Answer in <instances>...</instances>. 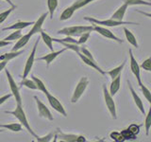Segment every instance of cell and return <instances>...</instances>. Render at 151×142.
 Masks as SVG:
<instances>
[{
  "instance_id": "1",
  "label": "cell",
  "mask_w": 151,
  "mask_h": 142,
  "mask_svg": "<svg viewBox=\"0 0 151 142\" xmlns=\"http://www.w3.org/2000/svg\"><path fill=\"white\" fill-rule=\"evenodd\" d=\"M5 113L6 114H9V115H12L13 117H15L17 120H19V122L21 123L22 126L24 128H26L27 131L29 133V134L33 136V137H36L37 135L34 133V131H33L31 129L30 127V124L28 123L27 121V116H26V113L25 111H24L23 109V105L22 104H17L15 109H14L13 111H5Z\"/></svg>"
},
{
  "instance_id": "2",
  "label": "cell",
  "mask_w": 151,
  "mask_h": 142,
  "mask_svg": "<svg viewBox=\"0 0 151 142\" xmlns=\"http://www.w3.org/2000/svg\"><path fill=\"white\" fill-rule=\"evenodd\" d=\"M92 31H93V25L92 26L77 25V26L65 27L63 28H61V30H59L58 34H63L65 36H70V37H78L84 32H92Z\"/></svg>"
},
{
  "instance_id": "3",
  "label": "cell",
  "mask_w": 151,
  "mask_h": 142,
  "mask_svg": "<svg viewBox=\"0 0 151 142\" xmlns=\"http://www.w3.org/2000/svg\"><path fill=\"white\" fill-rule=\"evenodd\" d=\"M84 20L90 22L91 24H94V25H98V26H102L106 28H115V27H119L123 25H138V23H135V22L115 21V20H112L111 18L105 19V20H98V19L93 18V17L85 16Z\"/></svg>"
},
{
  "instance_id": "4",
  "label": "cell",
  "mask_w": 151,
  "mask_h": 142,
  "mask_svg": "<svg viewBox=\"0 0 151 142\" xmlns=\"http://www.w3.org/2000/svg\"><path fill=\"white\" fill-rule=\"evenodd\" d=\"M89 84V80L87 77H81L80 80H78V83L76 86L74 93L71 97V102L72 103H77L78 101V99L82 97V95L84 94L85 90H86L87 86Z\"/></svg>"
},
{
  "instance_id": "5",
  "label": "cell",
  "mask_w": 151,
  "mask_h": 142,
  "mask_svg": "<svg viewBox=\"0 0 151 142\" xmlns=\"http://www.w3.org/2000/svg\"><path fill=\"white\" fill-rule=\"evenodd\" d=\"M102 89H103V96H104V101H105V104L108 108L109 112H110L111 117L113 120H116L117 118V114H116V105L115 102L113 101L112 96L109 92V90L106 87V84L102 85Z\"/></svg>"
},
{
  "instance_id": "6",
  "label": "cell",
  "mask_w": 151,
  "mask_h": 142,
  "mask_svg": "<svg viewBox=\"0 0 151 142\" xmlns=\"http://www.w3.org/2000/svg\"><path fill=\"white\" fill-rule=\"evenodd\" d=\"M55 135L57 138H59L60 141L64 142H85L86 137L80 135H74V134H65L60 129H57L55 131Z\"/></svg>"
},
{
  "instance_id": "7",
  "label": "cell",
  "mask_w": 151,
  "mask_h": 142,
  "mask_svg": "<svg viewBox=\"0 0 151 142\" xmlns=\"http://www.w3.org/2000/svg\"><path fill=\"white\" fill-rule=\"evenodd\" d=\"M5 72H6V76L8 78V83L9 85V88H11L12 96L14 97V99H15L16 104H22V97H21L20 91H19V86L16 84L15 80H14L11 72H9L8 69L5 70Z\"/></svg>"
},
{
  "instance_id": "8",
  "label": "cell",
  "mask_w": 151,
  "mask_h": 142,
  "mask_svg": "<svg viewBox=\"0 0 151 142\" xmlns=\"http://www.w3.org/2000/svg\"><path fill=\"white\" fill-rule=\"evenodd\" d=\"M39 42L40 40L37 39L35 41V44L32 47V50L30 52L29 56H28V58L26 62V64H25V67H24V71H23V79L24 78H27L28 75H29L30 71L32 69V66H33V64H34V61H35V55H36V49H37V46L39 45Z\"/></svg>"
},
{
  "instance_id": "9",
  "label": "cell",
  "mask_w": 151,
  "mask_h": 142,
  "mask_svg": "<svg viewBox=\"0 0 151 142\" xmlns=\"http://www.w3.org/2000/svg\"><path fill=\"white\" fill-rule=\"evenodd\" d=\"M93 27V31L97 32L98 34H100L101 36L105 37V38H108V39H111V40H113L117 43H119V44H122L123 41L120 38H118L114 33L111 32L110 30H109L108 28L106 27H102V26H98V25H94V24H92Z\"/></svg>"
},
{
  "instance_id": "10",
  "label": "cell",
  "mask_w": 151,
  "mask_h": 142,
  "mask_svg": "<svg viewBox=\"0 0 151 142\" xmlns=\"http://www.w3.org/2000/svg\"><path fill=\"white\" fill-rule=\"evenodd\" d=\"M129 64H130V70L131 72L133 73V75L135 76L137 83L138 85L142 84V79H141V68H140V64H138V62L135 59V57L133 55V52H132V49H129Z\"/></svg>"
},
{
  "instance_id": "11",
  "label": "cell",
  "mask_w": 151,
  "mask_h": 142,
  "mask_svg": "<svg viewBox=\"0 0 151 142\" xmlns=\"http://www.w3.org/2000/svg\"><path fill=\"white\" fill-rule=\"evenodd\" d=\"M45 96H46V98H47V101H48V102H49V104H50V106H51L52 108H53L55 111H57L58 113H60V115H63L64 117H67V113H66V111H65V109H64L63 105L60 103V101H59L58 99H57L56 97H54L52 94H50L49 91L45 94Z\"/></svg>"
},
{
  "instance_id": "12",
  "label": "cell",
  "mask_w": 151,
  "mask_h": 142,
  "mask_svg": "<svg viewBox=\"0 0 151 142\" xmlns=\"http://www.w3.org/2000/svg\"><path fill=\"white\" fill-rule=\"evenodd\" d=\"M34 99H35L36 104H37V109H38V113H39V116L42 117H45L50 121L53 120L54 117H53V116H52L50 110L47 108V106L45 105V104L42 102L37 96H34Z\"/></svg>"
},
{
  "instance_id": "13",
  "label": "cell",
  "mask_w": 151,
  "mask_h": 142,
  "mask_svg": "<svg viewBox=\"0 0 151 142\" xmlns=\"http://www.w3.org/2000/svg\"><path fill=\"white\" fill-rule=\"evenodd\" d=\"M127 84H129V91H130V94H131V96H132V99H133V101H134L135 105L140 110V112L145 116V107H144V102H143V101H142V99L139 97V95L136 93L134 88L132 87V85H131L129 80H127Z\"/></svg>"
},
{
  "instance_id": "14",
  "label": "cell",
  "mask_w": 151,
  "mask_h": 142,
  "mask_svg": "<svg viewBox=\"0 0 151 142\" xmlns=\"http://www.w3.org/2000/svg\"><path fill=\"white\" fill-rule=\"evenodd\" d=\"M66 49L65 47H63V49H60V50H58V51H51L50 53H48V54H45V55H44V56H42V57H40V58H38V60L39 61H45V63H46V65L47 66H49V64L53 62L57 57L58 56H60V54H63V52H65Z\"/></svg>"
},
{
  "instance_id": "15",
  "label": "cell",
  "mask_w": 151,
  "mask_h": 142,
  "mask_svg": "<svg viewBox=\"0 0 151 142\" xmlns=\"http://www.w3.org/2000/svg\"><path fill=\"white\" fill-rule=\"evenodd\" d=\"M78 55L79 56V58L81 59V61L83 62V63L85 64H87L88 66H91L92 68H93V69H96L97 72H99L101 75H106V71H104L100 66H99L98 64H97V63H96V61H92V60H90V59H88L87 57H85L84 55H82L80 52H78Z\"/></svg>"
},
{
  "instance_id": "16",
  "label": "cell",
  "mask_w": 151,
  "mask_h": 142,
  "mask_svg": "<svg viewBox=\"0 0 151 142\" xmlns=\"http://www.w3.org/2000/svg\"><path fill=\"white\" fill-rule=\"evenodd\" d=\"M47 16V13L45 12V13H42V15L38 18V20L36 22L33 23V25H32V28L30 30V31H28L30 33V34L33 36V35H35L37 34V33H39L42 28V25H44V23H45V17Z\"/></svg>"
},
{
  "instance_id": "17",
  "label": "cell",
  "mask_w": 151,
  "mask_h": 142,
  "mask_svg": "<svg viewBox=\"0 0 151 142\" xmlns=\"http://www.w3.org/2000/svg\"><path fill=\"white\" fill-rule=\"evenodd\" d=\"M32 35L30 34L29 32L27 33L25 35H22L19 39L17 40L16 44L13 46V47L12 49V51H17V50H20V49H23V47L25 46L29 40L31 39Z\"/></svg>"
},
{
  "instance_id": "18",
  "label": "cell",
  "mask_w": 151,
  "mask_h": 142,
  "mask_svg": "<svg viewBox=\"0 0 151 142\" xmlns=\"http://www.w3.org/2000/svg\"><path fill=\"white\" fill-rule=\"evenodd\" d=\"M33 23L34 22H27V21H18L16 23L12 24V25L6 27V28H3L2 30H23V28H26L29 26H32Z\"/></svg>"
},
{
  "instance_id": "19",
  "label": "cell",
  "mask_w": 151,
  "mask_h": 142,
  "mask_svg": "<svg viewBox=\"0 0 151 142\" xmlns=\"http://www.w3.org/2000/svg\"><path fill=\"white\" fill-rule=\"evenodd\" d=\"M127 8H129V6H127L126 3H123L121 6L116 9L115 12L111 16V18L112 20H115V21H123Z\"/></svg>"
},
{
  "instance_id": "20",
  "label": "cell",
  "mask_w": 151,
  "mask_h": 142,
  "mask_svg": "<svg viewBox=\"0 0 151 142\" xmlns=\"http://www.w3.org/2000/svg\"><path fill=\"white\" fill-rule=\"evenodd\" d=\"M120 86H121V75L117 76L115 79H113L111 83V85H110V90H109V92L111 95L112 97H114L115 95L117 94V92L119 91L120 89Z\"/></svg>"
},
{
  "instance_id": "21",
  "label": "cell",
  "mask_w": 151,
  "mask_h": 142,
  "mask_svg": "<svg viewBox=\"0 0 151 142\" xmlns=\"http://www.w3.org/2000/svg\"><path fill=\"white\" fill-rule=\"evenodd\" d=\"M123 30H124V33H125V36H126L127 41L129 42L131 46H133L134 47H136V49H138V47H139L138 41H137L135 35L131 32V30H129V28H126V27L123 28Z\"/></svg>"
},
{
  "instance_id": "22",
  "label": "cell",
  "mask_w": 151,
  "mask_h": 142,
  "mask_svg": "<svg viewBox=\"0 0 151 142\" xmlns=\"http://www.w3.org/2000/svg\"><path fill=\"white\" fill-rule=\"evenodd\" d=\"M25 50L24 49H20L17 51H11V52H7V53H4L2 55H0V61H11L14 58H17L18 56H20L21 54H23Z\"/></svg>"
},
{
  "instance_id": "23",
  "label": "cell",
  "mask_w": 151,
  "mask_h": 142,
  "mask_svg": "<svg viewBox=\"0 0 151 142\" xmlns=\"http://www.w3.org/2000/svg\"><path fill=\"white\" fill-rule=\"evenodd\" d=\"M126 60L123 62V63L120 64V65H118V66H116V67H114V68H112V69H111V70H109V71H107L106 72V74H108L110 77L111 78V80H113V79H115L117 76H119V75H121V72H122V70L124 69V67H125V64H126Z\"/></svg>"
},
{
  "instance_id": "24",
  "label": "cell",
  "mask_w": 151,
  "mask_h": 142,
  "mask_svg": "<svg viewBox=\"0 0 151 142\" xmlns=\"http://www.w3.org/2000/svg\"><path fill=\"white\" fill-rule=\"evenodd\" d=\"M40 33H41L42 40L44 41V43L47 46V47L50 49V51H53V40H52V37L46 31L42 30L40 31Z\"/></svg>"
},
{
  "instance_id": "25",
  "label": "cell",
  "mask_w": 151,
  "mask_h": 142,
  "mask_svg": "<svg viewBox=\"0 0 151 142\" xmlns=\"http://www.w3.org/2000/svg\"><path fill=\"white\" fill-rule=\"evenodd\" d=\"M31 79L33 80V82L35 83V84H36V87H37V89L38 90H40L41 92H42V93H45V94H46L47 92H48V89L46 88V85L45 84V83L42 82V80H41V79H39L38 77H36L35 75H31Z\"/></svg>"
},
{
  "instance_id": "26",
  "label": "cell",
  "mask_w": 151,
  "mask_h": 142,
  "mask_svg": "<svg viewBox=\"0 0 151 142\" xmlns=\"http://www.w3.org/2000/svg\"><path fill=\"white\" fill-rule=\"evenodd\" d=\"M52 40L53 42H56V43H59V44L63 45L66 49H71L75 52H79V46L77 44H70V43H66V42H63V41H60L59 39H57V38H52Z\"/></svg>"
},
{
  "instance_id": "27",
  "label": "cell",
  "mask_w": 151,
  "mask_h": 142,
  "mask_svg": "<svg viewBox=\"0 0 151 142\" xmlns=\"http://www.w3.org/2000/svg\"><path fill=\"white\" fill-rule=\"evenodd\" d=\"M0 128H4V129H8L9 131L18 133L22 131L23 126L21 123H8V124H0Z\"/></svg>"
},
{
  "instance_id": "28",
  "label": "cell",
  "mask_w": 151,
  "mask_h": 142,
  "mask_svg": "<svg viewBox=\"0 0 151 142\" xmlns=\"http://www.w3.org/2000/svg\"><path fill=\"white\" fill-rule=\"evenodd\" d=\"M46 4H47V9H48L50 19H53V14L56 11L57 7H58L59 1L58 0H46Z\"/></svg>"
},
{
  "instance_id": "29",
  "label": "cell",
  "mask_w": 151,
  "mask_h": 142,
  "mask_svg": "<svg viewBox=\"0 0 151 142\" xmlns=\"http://www.w3.org/2000/svg\"><path fill=\"white\" fill-rule=\"evenodd\" d=\"M74 13H75V9L71 6L68 7V8H66L64 11L61 12V14H60V21H66V20H68V19H70L71 17L73 16Z\"/></svg>"
},
{
  "instance_id": "30",
  "label": "cell",
  "mask_w": 151,
  "mask_h": 142,
  "mask_svg": "<svg viewBox=\"0 0 151 142\" xmlns=\"http://www.w3.org/2000/svg\"><path fill=\"white\" fill-rule=\"evenodd\" d=\"M121 135L123 136V140L124 141H127V140H135L137 138V135H134L129 128H126V129L122 130L121 132Z\"/></svg>"
},
{
  "instance_id": "31",
  "label": "cell",
  "mask_w": 151,
  "mask_h": 142,
  "mask_svg": "<svg viewBox=\"0 0 151 142\" xmlns=\"http://www.w3.org/2000/svg\"><path fill=\"white\" fill-rule=\"evenodd\" d=\"M124 3H126L127 6H138V5H142V6H151L150 2H146L145 0H124Z\"/></svg>"
},
{
  "instance_id": "32",
  "label": "cell",
  "mask_w": 151,
  "mask_h": 142,
  "mask_svg": "<svg viewBox=\"0 0 151 142\" xmlns=\"http://www.w3.org/2000/svg\"><path fill=\"white\" fill-rule=\"evenodd\" d=\"M20 86H26L28 89H31V90H37L36 87V84L35 83L33 82V80L31 79H27V78H24L23 80L20 83Z\"/></svg>"
},
{
  "instance_id": "33",
  "label": "cell",
  "mask_w": 151,
  "mask_h": 142,
  "mask_svg": "<svg viewBox=\"0 0 151 142\" xmlns=\"http://www.w3.org/2000/svg\"><path fill=\"white\" fill-rule=\"evenodd\" d=\"M16 9V6H12L9 9H6V11H4L2 12H0V25H1L2 23H4L5 21L7 20V18L11 15V13L14 11V9Z\"/></svg>"
},
{
  "instance_id": "34",
  "label": "cell",
  "mask_w": 151,
  "mask_h": 142,
  "mask_svg": "<svg viewBox=\"0 0 151 142\" xmlns=\"http://www.w3.org/2000/svg\"><path fill=\"white\" fill-rule=\"evenodd\" d=\"M22 35H23V34H22L21 30H14L13 32H12L11 34L8 35L7 37H5V38H4V40H5V41H11V42H12V41L18 40L19 38H20Z\"/></svg>"
},
{
  "instance_id": "35",
  "label": "cell",
  "mask_w": 151,
  "mask_h": 142,
  "mask_svg": "<svg viewBox=\"0 0 151 142\" xmlns=\"http://www.w3.org/2000/svg\"><path fill=\"white\" fill-rule=\"evenodd\" d=\"M139 87H140V89H141L142 93H143L144 97L146 99V101H148V103H151V93H150V91H149V89H148L147 87H146L144 83L140 84V85H139Z\"/></svg>"
},
{
  "instance_id": "36",
  "label": "cell",
  "mask_w": 151,
  "mask_h": 142,
  "mask_svg": "<svg viewBox=\"0 0 151 142\" xmlns=\"http://www.w3.org/2000/svg\"><path fill=\"white\" fill-rule=\"evenodd\" d=\"M145 116V135H149V130L151 128V112L148 111V113Z\"/></svg>"
},
{
  "instance_id": "37",
  "label": "cell",
  "mask_w": 151,
  "mask_h": 142,
  "mask_svg": "<svg viewBox=\"0 0 151 142\" xmlns=\"http://www.w3.org/2000/svg\"><path fill=\"white\" fill-rule=\"evenodd\" d=\"M88 4L89 3L87 2V0H77V1H75L72 5H71V7H72L75 9V12H76V11H78V9H79L87 6Z\"/></svg>"
},
{
  "instance_id": "38",
  "label": "cell",
  "mask_w": 151,
  "mask_h": 142,
  "mask_svg": "<svg viewBox=\"0 0 151 142\" xmlns=\"http://www.w3.org/2000/svg\"><path fill=\"white\" fill-rule=\"evenodd\" d=\"M54 135H55V131L54 132H50L49 134H47L46 135H44V136L37 135L35 138H36L37 141H39V142H49V141H51L52 138H53Z\"/></svg>"
},
{
  "instance_id": "39",
  "label": "cell",
  "mask_w": 151,
  "mask_h": 142,
  "mask_svg": "<svg viewBox=\"0 0 151 142\" xmlns=\"http://www.w3.org/2000/svg\"><path fill=\"white\" fill-rule=\"evenodd\" d=\"M110 137L115 142H123L124 141L123 140V136L121 135V133L118 132V131H112L110 134Z\"/></svg>"
},
{
  "instance_id": "40",
  "label": "cell",
  "mask_w": 151,
  "mask_h": 142,
  "mask_svg": "<svg viewBox=\"0 0 151 142\" xmlns=\"http://www.w3.org/2000/svg\"><path fill=\"white\" fill-rule=\"evenodd\" d=\"M90 36H91V32H84V33H82L81 35H79V39L77 41L78 45L81 46V45L85 44V43L89 40Z\"/></svg>"
},
{
  "instance_id": "41",
  "label": "cell",
  "mask_w": 151,
  "mask_h": 142,
  "mask_svg": "<svg viewBox=\"0 0 151 142\" xmlns=\"http://www.w3.org/2000/svg\"><path fill=\"white\" fill-rule=\"evenodd\" d=\"M140 68H143L145 71H151V58L145 59L143 63L140 64Z\"/></svg>"
},
{
  "instance_id": "42",
  "label": "cell",
  "mask_w": 151,
  "mask_h": 142,
  "mask_svg": "<svg viewBox=\"0 0 151 142\" xmlns=\"http://www.w3.org/2000/svg\"><path fill=\"white\" fill-rule=\"evenodd\" d=\"M127 128H129V129L132 133H133L134 135H139V133H140V128H141V126L135 124V123H132V124H130Z\"/></svg>"
},
{
  "instance_id": "43",
  "label": "cell",
  "mask_w": 151,
  "mask_h": 142,
  "mask_svg": "<svg viewBox=\"0 0 151 142\" xmlns=\"http://www.w3.org/2000/svg\"><path fill=\"white\" fill-rule=\"evenodd\" d=\"M60 41H63V42H66V43H70V44H77L78 43L76 40H74V37H70V36H66L63 39H59Z\"/></svg>"
},
{
  "instance_id": "44",
  "label": "cell",
  "mask_w": 151,
  "mask_h": 142,
  "mask_svg": "<svg viewBox=\"0 0 151 142\" xmlns=\"http://www.w3.org/2000/svg\"><path fill=\"white\" fill-rule=\"evenodd\" d=\"M12 94H8V95H4L3 97L0 98V105H2L3 103L6 102L9 98H12Z\"/></svg>"
},
{
  "instance_id": "45",
  "label": "cell",
  "mask_w": 151,
  "mask_h": 142,
  "mask_svg": "<svg viewBox=\"0 0 151 142\" xmlns=\"http://www.w3.org/2000/svg\"><path fill=\"white\" fill-rule=\"evenodd\" d=\"M12 44L11 41H5L4 39L3 40H0V47H5V46H8Z\"/></svg>"
},
{
  "instance_id": "46",
  "label": "cell",
  "mask_w": 151,
  "mask_h": 142,
  "mask_svg": "<svg viewBox=\"0 0 151 142\" xmlns=\"http://www.w3.org/2000/svg\"><path fill=\"white\" fill-rule=\"evenodd\" d=\"M8 63L9 62H7V61H0V72H1L3 69L6 68Z\"/></svg>"
},
{
  "instance_id": "47",
  "label": "cell",
  "mask_w": 151,
  "mask_h": 142,
  "mask_svg": "<svg viewBox=\"0 0 151 142\" xmlns=\"http://www.w3.org/2000/svg\"><path fill=\"white\" fill-rule=\"evenodd\" d=\"M4 1H6L7 3H9V5H11V7H12V6H16V5H14V4L12 3V0H4Z\"/></svg>"
},
{
  "instance_id": "48",
  "label": "cell",
  "mask_w": 151,
  "mask_h": 142,
  "mask_svg": "<svg viewBox=\"0 0 151 142\" xmlns=\"http://www.w3.org/2000/svg\"><path fill=\"white\" fill-rule=\"evenodd\" d=\"M93 1H96V0H87V2L90 4V3H91V2H93Z\"/></svg>"
},
{
  "instance_id": "49",
  "label": "cell",
  "mask_w": 151,
  "mask_h": 142,
  "mask_svg": "<svg viewBox=\"0 0 151 142\" xmlns=\"http://www.w3.org/2000/svg\"><path fill=\"white\" fill-rule=\"evenodd\" d=\"M1 132H3V131L1 130V128H0V133H1Z\"/></svg>"
}]
</instances>
